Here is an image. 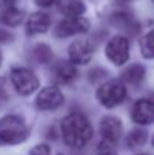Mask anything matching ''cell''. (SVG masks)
I'll list each match as a JSON object with an SVG mask.
<instances>
[{
  "label": "cell",
  "instance_id": "cell-6",
  "mask_svg": "<svg viewBox=\"0 0 154 155\" xmlns=\"http://www.w3.org/2000/svg\"><path fill=\"white\" fill-rule=\"evenodd\" d=\"M91 27V23L83 15L80 17H65L56 27V36L57 38H68L73 35L85 33Z\"/></svg>",
  "mask_w": 154,
  "mask_h": 155
},
{
  "label": "cell",
  "instance_id": "cell-15",
  "mask_svg": "<svg viewBox=\"0 0 154 155\" xmlns=\"http://www.w3.org/2000/svg\"><path fill=\"white\" fill-rule=\"evenodd\" d=\"M145 72H147V69H145L144 65L133 63V65H130V66L125 68V71H124V80L128 84H132V86H139L144 81V78H145Z\"/></svg>",
  "mask_w": 154,
  "mask_h": 155
},
{
  "label": "cell",
  "instance_id": "cell-5",
  "mask_svg": "<svg viewBox=\"0 0 154 155\" xmlns=\"http://www.w3.org/2000/svg\"><path fill=\"white\" fill-rule=\"evenodd\" d=\"M106 56L113 65H116V66L124 65L130 57L128 39L125 36H121V35L110 38V41L106 45Z\"/></svg>",
  "mask_w": 154,
  "mask_h": 155
},
{
  "label": "cell",
  "instance_id": "cell-12",
  "mask_svg": "<svg viewBox=\"0 0 154 155\" xmlns=\"http://www.w3.org/2000/svg\"><path fill=\"white\" fill-rule=\"evenodd\" d=\"M51 26V17L47 12H33L26 24V30L29 35H41L46 33Z\"/></svg>",
  "mask_w": 154,
  "mask_h": 155
},
{
  "label": "cell",
  "instance_id": "cell-26",
  "mask_svg": "<svg viewBox=\"0 0 154 155\" xmlns=\"http://www.w3.org/2000/svg\"><path fill=\"white\" fill-rule=\"evenodd\" d=\"M122 2H128V0H122Z\"/></svg>",
  "mask_w": 154,
  "mask_h": 155
},
{
  "label": "cell",
  "instance_id": "cell-14",
  "mask_svg": "<svg viewBox=\"0 0 154 155\" xmlns=\"http://www.w3.org/2000/svg\"><path fill=\"white\" fill-rule=\"evenodd\" d=\"M57 9L65 17H80L85 14L86 6L82 0H57Z\"/></svg>",
  "mask_w": 154,
  "mask_h": 155
},
{
  "label": "cell",
  "instance_id": "cell-22",
  "mask_svg": "<svg viewBox=\"0 0 154 155\" xmlns=\"http://www.w3.org/2000/svg\"><path fill=\"white\" fill-rule=\"evenodd\" d=\"M57 0H35V3L38 5V6H41V8H49L51 5H54Z\"/></svg>",
  "mask_w": 154,
  "mask_h": 155
},
{
  "label": "cell",
  "instance_id": "cell-4",
  "mask_svg": "<svg viewBox=\"0 0 154 155\" xmlns=\"http://www.w3.org/2000/svg\"><path fill=\"white\" fill-rule=\"evenodd\" d=\"M11 83L20 95H30L39 86L38 77L27 68H14L11 71Z\"/></svg>",
  "mask_w": 154,
  "mask_h": 155
},
{
  "label": "cell",
  "instance_id": "cell-13",
  "mask_svg": "<svg viewBox=\"0 0 154 155\" xmlns=\"http://www.w3.org/2000/svg\"><path fill=\"white\" fill-rule=\"evenodd\" d=\"M54 80L60 84H68L71 83L76 75H77V69L76 66L71 63V62H67V60H60L56 66H54Z\"/></svg>",
  "mask_w": 154,
  "mask_h": 155
},
{
  "label": "cell",
  "instance_id": "cell-28",
  "mask_svg": "<svg viewBox=\"0 0 154 155\" xmlns=\"http://www.w3.org/2000/svg\"><path fill=\"white\" fill-rule=\"evenodd\" d=\"M14 2H17V0H14Z\"/></svg>",
  "mask_w": 154,
  "mask_h": 155
},
{
  "label": "cell",
  "instance_id": "cell-11",
  "mask_svg": "<svg viewBox=\"0 0 154 155\" xmlns=\"http://www.w3.org/2000/svg\"><path fill=\"white\" fill-rule=\"evenodd\" d=\"M132 117L139 125H150L154 120V104L151 100H139L133 107Z\"/></svg>",
  "mask_w": 154,
  "mask_h": 155
},
{
  "label": "cell",
  "instance_id": "cell-23",
  "mask_svg": "<svg viewBox=\"0 0 154 155\" xmlns=\"http://www.w3.org/2000/svg\"><path fill=\"white\" fill-rule=\"evenodd\" d=\"M98 155H116L115 152H112V151H101Z\"/></svg>",
  "mask_w": 154,
  "mask_h": 155
},
{
  "label": "cell",
  "instance_id": "cell-7",
  "mask_svg": "<svg viewBox=\"0 0 154 155\" xmlns=\"http://www.w3.org/2000/svg\"><path fill=\"white\" fill-rule=\"evenodd\" d=\"M94 54L92 42L86 38H79L68 47V57L73 65H86L91 62Z\"/></svg>",
  "mask_w": 154,
  "mask_h": 155
},
{
  "label": "cell",
  "instance_id": "cell-27",
  "mask_svg": "<svg viewBox=\"0 0 154 155\" xmlns=\"http://www.w3.org/2000/svg\"><path fill=\"white\" fill-rule=\"evenodd\" d=\"M57 155H62V154H57Z\"/></svg>",
  "mask_w": 154,
  "mask_h": 155
},
{
  "label": "cell",
  "instance_id": "cell-18",
  "mask_svg": "<svg viewBox=\"0 0 154 155\" xmlns=\"http://www.w3.org/2000/svg\"><path fill=\"white\" fill-rule=\"evenodd\" d=\"M112 21L113 24H116V27H121L124 30H130L133 26H136V21L133 20L130 12H115Z\"/></svg>",
  "mask_w": 154,
  "mask_h": 155
},
{
  "label": "cell",
  "instance_id": "cell-10",
  "mask_svg": "<svg viewBox=\"0 0 154 155\" xmlns=\"http://www.w3.org/2000/svg\"><path fill=\"white\" fill-rule=\"evenodd\" d=\"M23 21V11L17 8L14 0H0V23L17 27Z\"/></svg>",
  "mask_w": 154,
  "mask_h": 155
},
{
  "label": "cell",
  "instance_id": "cell-16",
  "mask_svg": "<svg viewBox=\"0 0 154 155\" xmlns=\"http://www.w3.org/2000/svg\"><path fill=\"white\" fill-rule=\"evenodd\" d=\"M147 140H148V131L144 128H135L127 136V146L132 149H136V148L144 146Z\"/></svg>",
  "mask_w": 154,
  "mask_h": 155
},
{
  "label": "cell",
  "instance_id": "cell-25",
  "mask_svg": "<svg viewBox=\"0 0 154 155\" xmlns=\"http://www.w3.org/2000/svg\"><path fill=\"white\" fill-rule=\"evenodd\" d=\"M139 155H150V154H139Z\"/></svg>",
  "mask_w": 154,
  "mask_h": 155
},
{
  "label": "cell",
  "instance_id": "cell-8",
  "mask_svg": "<svg viewBox=\"0 0 154 155\" xmlns=\"http://www.w3.org/2000/svg\"><path fill=\"white\" fill-rule=\"evenodd\" d=\"M63 104V94L57 87H46L36 97V107L43 111H53Z\"/></svg>",
  "mask_w": 154,
  "mask_h": 155
},
{
  "label": "cell",
  "instance_id": "cell-20",
  "mask_svg": "<svg viewBox=\"0 0 154 155\" xmlns=\"http://www.w3.org/2000/svg\"><path fill=\"white\" fill-rule=\"evenodd\" d=\"M50 146L46 143H39L33 149H30V155H50Z\"/></svg>",
  "mask_w": 154,
  "mask_h": 155
},
{
  "label": "cell",
  "instance_id": "cell-17",
  "mask_svg": "<svg viewBox=\"0 0 154 155\" xmlns=\"http://www.w3.org/2000/svg\"><path fill=\"white\" fill-rule=\"evenodd\" d=\"M32 59L36 62V63H50L53 60V51H51L50 45L47 44H36L33 48H32Z\"/></svg>",
  "mask_w": 154,
  "mask_h": 155
},
{
  "label": "cell",
  "instance_id": "cell-2",
  "mask_svg": "<svg viewBox=\"0 0 154 155\" xmlns=\"http://www.w3.org/2000/svg\"><path fill=\"white\" fill-rule=\"evenodd\" d=\"M27 139V127L23 117L8 114L0 119V145H18Z\"/></svg>",
  "mask_w": 154,
  "mask_h": 155
},
{
  "label": "cell",
  "instance_id": "cell-24",
  "mask_svg": "<svg viewBox=\"0 0 154 155\" xmlns=\"http://www.w3.org/2000/svg\"><path fill=\"white\" fill-rule=\"evenodd\" d=\"M2 62H3V54H2V51H0V66H2Z\"/></svg>",
  "mask_w": 154,
  "mask_h": 155
},
{
  "label": "cell",
  "instance_id": "cell-9",
  "mask_svg": "<svg viewBox=\"0 0 154 155\" xmlns=\"http://www.w3.org/2000/svg\"><path fill=\"white\" fill-rule=\"evenodd\" d=\"M100 133H101L103 142L106 143H116L122 134V124L115 116H104L100 122Z\"/></svg>",
  "mask_w": 154,
  "mask_h": 155
},
{
  "label": "cell",
  "instance_id": "cell-19",
  "mask_svg": "<svg viewBox=\"0 0 154 155\" xmlns=\"http://www.w3.org/2000/svg\"><path fill=\"white\" fill-rule=\"evenodd\" d=\"M153 32H148L142 39H141V54L145 59H153L154 56V44H153Z\"/></svg>",
  "mask_w": 154,
  "mask_h": 155
},
{
  "label": "cell",
  "instance_id": "cell-3",
  "mask_svg": "<svg viewBox=\"0 0 154 155\" xmlns=\"http://www.w3.org/2000/svg\"><path fill=\"white\" fill-rule=\"evenodd\" d=\"M127 97V89L124 83L118 78H112L104 81L97 89V100L104 107H116L122 103Z\"/></svg>",
  "mask_w": 154,
  "mask_h": 155
},
{
  "label": "cell",
  "instance_id": "cell-1",
  "mask_svg": "<svg viewBox=\"0 0 154 155\" xmlns=\"http://www.w3.org/2000/svg\"><path fill=\"white\" fill-rule=\"evenodd\" d=\"M65 145L71 148H83L92 137V127L89 120L80 113H71L63 117L60 124Z\"/></svg>",
  "mask_w": 154,
  "mask_h": 155
},
{
  "label": "cell",
  "instance_id": "cell-21",
  "mask_svg": "<svg viewBox=\"0 0 154 155\" xmlns=\"http://www.w3.org/2000/svg\"><path fill=\"white\" fill-rule=\"evenodd\" d=\"M9 41H12V35L9 33V30L0 27V42H9Z\"/></svg>",
  "mask_w": 154,
  "mask_h": 155
}]
</instances>
